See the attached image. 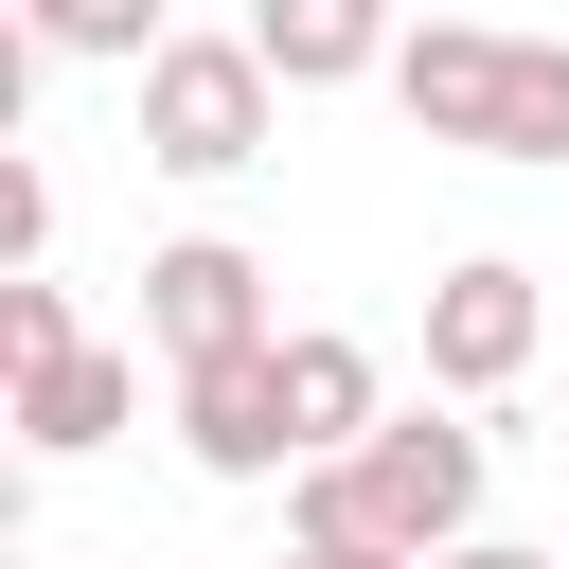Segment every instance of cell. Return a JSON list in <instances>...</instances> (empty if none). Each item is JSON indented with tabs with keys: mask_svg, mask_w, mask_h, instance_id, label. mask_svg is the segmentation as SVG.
Segmentation results:
<instances>
[{
	"mask_svg": "<svg viewBox=\"0 0 569 569\" xmlns=\"http://www.w3.org/2000/svg\"><path fill=\"white\" fill-rule=\"evenodd\" d=\"M391 18H409V0H249V53H267L284 89H356V71L409 53Z\"/></svg>",
	"mask_w": 569,
	"mask_h": 569,
	"instance_id": "cell-7",
	"label": "cell"
},
{
	"mask_svg": "<svg viewBox=\"0 0 569 569\" xmlns=\"http://www.w3.org/2000/svg\"><path fill=\"white\" fill-rule=\"evenodd\" d=\"M284 142V71L249 53V36H178L160 71H142V160L160 178H249Z\"/></svg>",
	"mask_w": 569,
	"mask_h": 569,
	"instance_id": "cell-3",
	"label": "cell"
},
{
	"mask_svg": "<svg viewBox=\"0 0 569 569\" xmlns=\"http://www.w3.org/2000/svg\"><path fill=\"white\" fill-rule=\"evenodd\" d=\"M445 569H569V551H516V533H480V551H445Z\"/></svg>",
	"mask_w": 569,
	"mask_h": 569,
	"instance_id": "cell-13",
	"label": "cell"
},
{
	"mask_svg": "<svg viewBox=\"0 0 569 569\" xmlns=\"http://www.w3.org/2000/svg\"><path fill=\"white\" fill-rule=\"evenodd\" d=\"M178 445H196V480H302V427H284V338H267V356L178 373Z\"/></svg>",
	"mask_w": 569,
	"mask_h": 569,
	"instance_id": "cell-6",
	"label": "cell"
},
{
	"mask_svg": "<svg viewBox=\"0 0 569 569\" xmlns=\"http://www.w3.org/2000/svg\"><path fill=\"white\" fill-rule=\"evenodd\" d=\"M124 409H142V356H107V338L53 356V373H18V445H36V462H89Z\"/></svg>",
	"mask_w": 569,
	"mask_h": 569,
	"instance_id": "cell-9",
	"label": "cell"
},
{
	"mask_svg": "<svg viewBox=\"0 0 569 569\" xmlns=\"http://www.w3.org/2000/svg\"><path fill=\"white\" fill-rule=\"evenodd\" d=\"M36 18V53H89V71H160L178 36H160V0H18Z\"/></svg>",
	"mask_w": 569,
	"mask_h": 569,
	"instance_id": "cell-10",
	"label": "cell"
},
{
	"mask_svg": "<svg viewBox=\"0 0 569 569\" xmlns=\"http://www.w3.org/2000/svg\"><path fill=\"white\" fill-rule=\"evenodd\" d=\"M0 249H18V267L53 249V178H36V160H0Z\"/></svg>",
	"mask_w": 569,
	"mask_h": 569,
	"instance_id": "cell-12",
	"label": "cell"
},
{
	"mask_svg": "<svg viewBox=\"0 0 569 569\" xmlns=\"http://www.w3.org/2000/svg\"><path fill=\"white\" fill-rule=\"evenodd\" d=\"M427 18H445V0H427Z\"/></svg>",
	"mask_w": 569,
	"mask_h": 569,
	"instance_id": "cell-16",
	"label": "cell"
},
{
	"mask_svg": "<svg viewBox=\"0 0 569 569\" xmlns=\"http://www.w3.org/2000/svg\"><path fill=\"white\" fill-rule=\"evenodd\" d=\"M391 107L462 160H569V36H498V18H409Z\"/></svg>",
	"mask_w": 569,
	"mask_h": 569,
	"instance_id": "cell-2",
	"label": "cell"
},
{
	"mask_svg": "<svg viewBox=\"0 0 569 569\" xmlns=\"http://www.w3.org/2000/svg\"><path fill=\"white\" fill-rule=\"evenodd\" d=\"M142 338H160L178 373H213V356H267L284 320H267V267H249L231 231H178V249H142Z\"/></svg>",
	"mask_w": 569,
	"mask_h": 569,
	"instance_id": "cell-4",
	"label": "cell"
},
{
	"mask_svg": "<svg viewBox=\"0 0 569 569\" xmlns=\"http://www.w3.org/2000/svg\"><path fill=\"white\" fill-rule=\"evenodd\" d=\"M284 427H302V462H356L391 409H373V338H338V320H302L284 338Z\"/></svg>",
	"mask_w": 569,
	"mask_h": 569,
	"instance_id": "cell-8",
	"label": "cell"
},
{
	"mask_svg": "<svg viewBox=\"0 0 569 569\" xmlns=\"http://www.w3.org/2000/svg\"><path fill=\"white\" fill-rule=\"evenodd\" d=\"M284 569H391V551H284Z\"/></svg>",
	"mask_w": 569,
	"mask_h": 569,
	"instance_id": "cell-14",
	"label": "cell"
},
{
	"mask_svg": "<svg viewBox=\"0 0 569 569\" xmlns=\"http://www.w3.org/2000/svg\"><path fill=\"white\" fill-rule=\"evenodd\" d=\"M551 445H569V427H551Z\"/></svg>",
	"mask_w": 569,
	"mask_h": 569,
	"instance_id": "cell-15",
	"label": "cell"
},
{
	"mask_svg": "<svg viewBox=\"0 0 569 569\" xmlns=\"http://www.w3.org/2000/svg\"><path fill=\"white\" fill-rule=\"evenodd\" d=\"M480 480H498V445H480L462 409H391L356 462H302V480H284V551L445 569V551H480Z\"/></svg>",
	"mask_w": 569,
	"mask_h": 569,
	"instance_id": "cell-1",
	"label": "cell"
},
{
	"mask_svg": "<svg viewBox=\"0 0 569 569\" xmlns=\"http://www.w3.org/2000/svg\"><path fill=\"white\" fill-rule=\"evenodd\" d=\"M0 356H18V373L89 356V338H71V284H36V267H18V284H0Z\"/></svg>",
	"mask_w": 569,
	"mask_h": 569,
	"instance_id": "cell-11",
	"label": "cell"
},
{
	"mask_svg": "<svg viewBox=\"0 0 569 569\" xmlns=\"http://www.w3.org/2000/svg\"><path fill=\"white\" fill-rule=\"evenodd\" d=\"M533 338H551V302H533V267L516 249H462L445 284H427V373L480 409V391H516L533 373Z\"/></svg>",
	"mask_w": 569,
	"mask_h": 569,
	"instance_id": "cell-5",
	"label": "cell"
}]
</instances>
